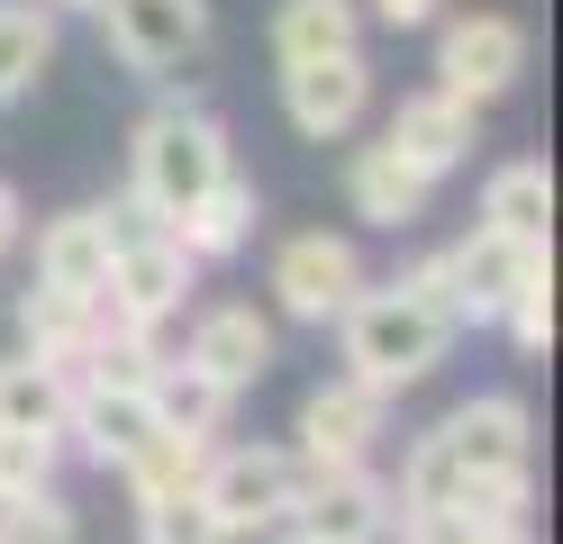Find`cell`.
<instances>
[{
  "label": "cell",
  "mask_w": 563,
  "mask_h": 544,
  "mask_svg": "<svg viewBox=\"0 0 563 544\" xmlns=\"http://www.w3.org/2000/svg\"><path fill=\"white\" fill-rule=\"evenodd\" d=\"M336 326H345V373L373 381L382 399L428 381L445 363V345L464 336V318H454L445 300H428V290H409V281H364Z\"/></svg>",
  "instance_id": "6da1fadb"
},
{
  "label": "cell",
  "mask_w": 563,
  "mask_h": 544,
  "mask_svg": "<svg viewBox=\"0 0 563 544\" xmlns=\"http://www.w3.org/2000/svg\"><path fill=\"white\" fill-rule=\"evenodd\" d=\"M527 454H537V435H527V399L482 390V399H464L454 418H437L428 435H418L391 490H400V508H437L454 481H473V471H527Z\"/></svg>",
  "instance_id": "7a4b0ae2"
},
{
  "label": "cell",
  "mask_w": 563,
  "mask_h": 544,
  "mask_svg": "<svg viewBox=\"0 0 563 544\" xmlns=\"http://www.w3.org/2000/svg\"><path fill=\"white\" fill-rule=\"evenodd\" d=\"M219 173H236V164H228V127L209 119V109H191V100H164L155 119L136 127V145H128V191L146 200L164 227H173V218H183Z\"/></svg>",
  "instance_id": "3957f363"
},
{
  "label": "cell",
  "mask_w": 563,
  "mask_h": 544,
  "mask_svg": "<svg viewBox=\"0 0 563 544\" xmlns=\"http://www.w3.org/2000/svg\"><path fill=\"white\" fill-rule=\"evenodd\" d=\"M300 454L291 445H209V471H200V499H209V518H219L228 535H264L291 518V499H300Z\"/></svg>",
  "instance_id": "277c9868"
},
{
  "label": "cell",
  "mask_w": 563,
  "mask_h": 544,
  "mask_svg": "<svg viewBox=\"0 0 563 544\" xmlns=\"http://www.w3.org/2000/svg\"><path fill=\"white\" fill-rule=\"evenodd\" d=\"M391 518H400V490L373 463H336V471H300V499L282 526L309 544H382Z\"/></svg>",
  "instance_id": "5b68a950"
},
{
  "label": "cell",
  "mask_w": 563,
  "mask_h": 544,
  "mask_svg": "<svg viewBox=\"0 0 563 544\" xmlns=\"http://www.w3.org/2000/svg\"><path fill=\"white\" fill-rule=\"evenodd\" d=\"M191 281H200V264L173 245V227H155V236H136V245L110 254V273H100V318L155 336V326L191 300Z\"/></svg>",
  "instance_id": "8992f818"
},
{
  "label": "cell",
  "mask_w": 563,
  "mask_h": 544,
  "mask_svg": "<svg viewBox=\"0 0 563 544\" xmlns=\"http://www.w3.org/2000/svg\"><path fill=\"white\" fill-rule=\"evenodd\" d=\"M100 27H110V55L128 73L164 82L209 46V0H100Z\"/></svg>",
  "instance_id": "52a82bcc"
},
{
  "label": "cell",
  "mask_w": 563,
  "mask_h": 544,
  "mask_svg": "<svg viewBox=\"0 0 563 544\" xmlns=\"http://www.w3.org/2000/svg\"><path fill=\"white\" fill-rule=\"evenodd\" d=\"M364 109H373V64H364V46H345V55H309V64H282V119H291L309 145L355 136Z\"/></svg>",
  "instance_id": "ba28073f"
},
{
  "label": "cell",
  "mask_w": 563,
  "mask_h": 544,
  "mask_svg": "<svg viewBox=\"0 0 563 544\" xmlns=\"http://www.w3.org/2000/svg\"><path fill=\"white\" fill-rule=\"evenodd\" d=\"M355 290H364V254L345 245V236H328V227H309V236H291V245L273 254V309L300 318V326L345 318Z\"/></svg>",
  "instance_id": "9c48e42d"
},
{
  "label": "cell",
  "mask_w": 563,
  "mask_h": 544,
  "mask_svg": "<svg viewBox=\"0 0 563 544\" xmlns=\"http://www.w3.org/2000/svg\"><path fill=\"white\" fill-rule=\"evenodd\" d=\"M527 73V27L518 19H454L445 36H437V91L445 100H464V109H490L509 82Z\"/></svg>",
  "instance_id": "30bf717a"
},
{
  "label": "cell",
  "mask_w": 563,
  "mask_h": 544,
  "mask_svg": "<svg viewBox=\"0 0 563 544\" xmlns=\"http://www.w3.org/2000/svg\"><path fill=\"white\" fill-rule=\"evenodd\" d=\"M382 409H391V399H382L373 381H355V373H345V381H319V390H309L300 399V463L309 471H336V463H373V445H382Z\"/></svg>",
  "instance_id": "8fae6325"
},
{
  "label": "cell",
  "mask_w": 563,
  "mask_h": 544,
  "mask_svg": "<svg viewBox=\"0 0 563 544\" xmlns=\"http://www.w3.org/2000/svg\"><path fill=\"white\" fill-rule=\"evenodd\" d=\"M554 245H527V236H500V227H473L464 245H445V290H454V318L482 326L509 309V290L545 264Z\"/></svg>",
  "instance_id": "7c38bea8"
},
{
  "label": "cell",
  "mask_w": 563,
  "mask_h": 544,
  "mask_svg": "<svg viewBox=\"0 0 563 544\" xmlns=\"http://www.w3.org/2000/svg\"><path fill=\"white\" fill-rule=\"evenodd\" d=\"M183 363H200L219 390H255V381L273 373V318H255L245 300L200 309V318H191V336H183Z\"/></svg>",
  "instance_id": "4fadbf2b"
},
{
  "label": "cell",
  "mask_w": 563,
  "mask_h": 544,
  "mask_svg": "<svg viewBox=\"0 0 563 544\" xmlns=\"http://www.w3.org/2000/svg\"><path fill=\"white\" fill-rule=\"evenodd\" d=\"M473 119H482V109L445 100V91H409V100L391 109V127H382V145H391L400 164H418L428 181H445L454 164L473 155Z\"/></svg>",
  "instance_id": "5bb4252c"
},
{
  "label": "cell",
  "mask_w": 563,
  "mask_h": 544,
  "mask_svg": "<svg viewBox=\"0 0 563 544\" xmlns=\"http://www.w3.org/2000/svg\"><path fill=\"white\" fill-rule=\"evenodd\" d=\"M164 418H155V399L146 390H100V381H74V399H64V435H82V454L91 463H128L136 445H146Z\"/></svg>",
  "instance_id": "9a60e30c"
},
{
  "label": "cell",
  "mask_w": 563,
  "mask_h": 544,
  "mask_svg": "<svg viewBox=\"0 0 563 544\" xmlns=\"http://www.w3.org/2000/svg\"><path fill=\"white\" fill-rule=\"evenodd\" d=\"M428 191L437 181L418 173V164H400L391 145H355V155H345V200H355V218L364 227H418V218H428Z\"/></svg>",
  "instance_id": "2e32d148"
},
{
  "label": "cell",
  "mask_w": 563,
  "mask_h": 544,
  "mask_svg": "<svg viewBox=\"0 0 563 544\" xmlns=\"http://www.w3.org/2000/svg\"><path fill=\"white\" fill-rule=\"evenodd\" d=\"M19 336H27V354L37 363H55L64 381H74V363H82V345L100 336V300H82V290H27L19 300Z\"/></svg>",
  "instance_id": "e0dca14e"
},
{
  "label": "cell",
  "mask_w": 563,
  "mask_h": 544,
  "mask_svg": "<svg viewBox=\"0 0 563 544\" xmlns=\"http://www.w3.org/2000/svg\"><path fill=\"white\" fill-rule=\"evenodd\" d=\"M245 236H255V181H236V173H219L183 218H173V245H183L191 264H219V254H236Z\"/></svg>",
  "instance_id": "ac0fdd59"
},
{
  "label": "cell",
  "mask_w": 563,
  "mask_h": 544,
  "mask_svg": "<svg viewBox=\"0 0 563 544\" xmlns=\"http://www.w3.org/2000/svg\"><path fill=\"white\" fill-rule=\"evenodd\" d=\"M100 273H110L100 209H64V218H46V236H37V281H46V290H82V300H100Z\"/></svg>",
  "instance_id": "d6986e66"
},
{
  "label": "cell",
  "mask_w": 563,
  "mask_h": 544,
  "mask_svg": "<svg viewBox=\"0 0 563 544\" xmlns=\"http://www.w3.org/2000/svg\"><path fill=\"white\" fill-rule=\"evenodd\" d=\"M345 46H364V0H282L273 10V64H309Z\"/></svg>",
  "instance_id": "ffe728a7"
},
{
  "label": "cell",
  "mask_w": 563,
  "mask_h": 544,
  "mask_svg": "<svg viewBox=\"0 0 563 544\" xmlns=\"http://www.w3.org/2000/svg\"><path fill=\"white\" fill-rule=\"evenodd\" d=\"M482 227L527 236V245H554V173L545 164H500L482 191Z\"/></svg>",
  "instance_id": "44dd1931"
},
{
  "label": "cell",
  "mask_w": 563,
  "mask_h": 544,
  "mask_svg": "<svg viewBox=\"0 0 563 544\" xmlns=\"http://www.w3.org/2000/svg\"><path fill=\"white\" fill-rule=\"evenodd\" d=\"M64 399H74V381L55 363L37 354L0 363V435H64Z\"/></svg>",
  "instance_id": "7402d4cb"
},
{
  "label": "cell",
  "mask_w": 563,
  "mask_h": 544,
  "mask_svg": "<svg viewBox=\"0 0 563 544\" xmlns=\"http://www.w3.org/2000/svg\"><path fill=\"white\" fill-rule=\"evenodd\" d=\"M146 399H155V418H164L173 435H219V426H228V399H236V390H219V381L200 373V363H183V354H173V363H155Z\"/></svg>",
  "instance_id": "603a6c76"
},
{
  "label": "cell",
  "mask_w": 563,
  "mask_h": 544,
  "mask_svg": "<svg viewBox=\"0 0 563 544\" xmlns=\"http://www.w3.org/2000/svg\"><path fill=\"white\" fill-rule=\"evenodd\" d=\"M46 64H55V19L37 0H0V109L37 91Z\"/></svg>",
  "instance_id": "cb8c5ba5"
},
{
  "label": "cell",
  "mask_w": 563,
  "mask_h": 544,
  "mask_svg": "<svg viewBox=\"0 0 563 544\" xmlns=\"http://www.w3.org/2000/svg\"><path fill=\"white\" fill-rule=\"evenodd\" d=\"M209 445L219 435H173V426H155L146 445H136L119 471H128V490L136 499H164V490H200V471H209Z\"/></svg>",
  "instance_id": "d4e9b609"
},
{
  "label": "cell",
  "mask_w": 563,
  "mask_h": 544,
  "mask_svg": "<svg viewBox=\"0 0 563 544\" xmlns=\"http://www.w3.org/2000/svg\"><path fill=\"white\" fill-rule=\"evenodd\" d=\"M136 544H236V535L209 518L200 490H164V499H136Z\"/></svg>",
  "instance_id": "484cf974"
},
{
  "label": "cell",
  "mask_w": 563,
  "mask_h": 544,
  "mask_svg": "<svg viewBox=\"0 0 563 544\" xmlns=\"http://www.w3.org/2000/svg\"><path fill=\"white\" fill-rule=\"evenodd\" d=\"M500 326H509V345H518V354H545V345H554V254H545V264L509 290Z\"/></svg>",
  "instance_id": "4316f807"
},
{
  "label": "cell",
  "mask_w": 563,
  "mask_h": 544,
  "mask_svg": "<svg viewBox=\"0 0 563 544\" xmlns=\"http://www.w3.org/2000/svg\"><path fill=\"white\" fill-rule=\"evenodd\" d=\"M400 544H537L527 535V518L518 526H473V518H454V508H400Z\"/></svg>",
  "instance_id": "83f0119b"
},
{
  "label": "cell",
  "mask_w": 563,
  "mask_h": 544,
  "mask_svg": "<svg viewBox=\"0 0 563 544\" xmlns=\"http://www.w3.org/2000/svg\"><path fill=\"white\" fill-rule=\"evenodd\" d=\"M0 544H74V508L55 499V481L0 499Z\"/></svg>",
  "instance_id": "f1b7e54d"
},
{
  "label": "cell",
  "mask_w": 563,
  "mask_h": 544,
  "mask_svg": "<svg viewBox=\"0 0 563 544\" xmlns=\"http://www.w3.org/2000/svg\"><path fill=\"white\" fill-rule=\"evenodd\" d=\"M55 445H64V435H0V499L46 490L55 481Z\"/></svg>",
  "instance_id": "f546056e"
},
{
  "label": "cell",
  "mask_w": 563,
  "mask_h": 544,
  "mask_svg": "<svg viewBox=\"0 0 563 544\" xmlns=\"http://www.w3.org/2000/svg\"><path fill=\"white\" fill-rule=\"evenodd\" d=\"M155 227H164V218H155L146 200H136V191L100 209V236H110V254H119V245H136V236H155Z\"/></svg>",
  "instance_id": "4dcf8cb0"
},
{
  "label": "cell",
  "mask_w": 563,
  "mask_h": 544,
  "mask_svg": "<svg viewBox=\"0 0 563 544\" xmlns=\"http://www.w3.org/2000/svg\"><path fill=\"white\" fill-rule=\"evenodd\" d=\"M364 10H373L382 27H428V19L445 10V0H364Z\"/></svg>",
  "instance_id": "1f68e13d"
},
{
  "label": "cell",
  "mask_w": 563,
  "mask_h": 544,
  "mask_svg": "<svg viewBox=\"0 0 563 544\" xmlns=\"http://www.w3.org/2000/svg\"><path fill=\"white\" fill-rule=\"evenodd\" d=\"M27 236V209H19V191H10V181H0V254H10Z\"/></svg>",
  "instance_id": "d6a6232c"
},
{
  "label": "cell",
  "mask_w": 563,
  "mask_h": 544,
  "mask_svg": "<svg viewBox=\"0 0 563 544\" xmlns=\"http://www.w3.org/2000/svg\"><path fill=\"white\" fill-rule=\"evenodd\" d=\"M55 10H100V0H55Z\"/></svg>",
  "instance_id": "836d02e7"
},
{
  "label": "cell",
  "mask_w": 563,
  "mask_h": 544,
  "mask_svg": "<svg viewBox=\"0 0 563 544\" xmlns=\"http://www.w3.org/2000/svg\"><path fill=\"white\" fill-rule=\"evenodd\" d=\"M291 544H309V535H291Z\"/></svg>",
  "instance_id": "e575fe53"
}]
</instances>
